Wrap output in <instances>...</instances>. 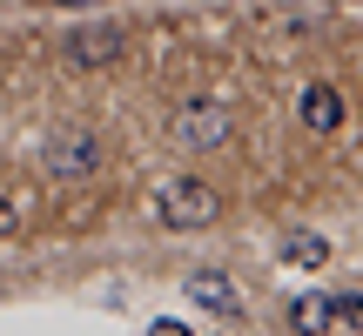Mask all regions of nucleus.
Segmentation results:
<instances>
[{
  "mask_svg": "<svg viewBox=\"0 0 363 336\" xmlns=\"http://www.w3.org/2000/svg\"><path fill=\"white\" fill-rule=\"evenodd\" d=\"M169 135H175V148H222L229 142V115H222L216 101H189V108H175V121H169Z\"/></svg>",
  "mask_w": 363,
  "mask_h": 336,
  "instance_id": "3",
  "label": "nucleus"
},
{
  "mask_svg": "<svg viewBox=\"0 0 363 336\" xmlns=\"http://www.w3.org/2000/svg\"><path fill=\"white\" fill-rule=\"evenodd\" d=\"M337 303V330H357L363 336V296H330Z\"/></svg>",
  "mask_w": 363,
  "mask_h": 336,
  "instance_id": "9",
  "label": "nucleus"
},
{
  "mask_svg": "<svg viewBox=\"0 0 363 336\" xmlns=\"http://www.w3.org/2000/svg\"><path fill=\"white\" fill-rule=\"evenodd\" d=\"M296 121H303L310 135H337V128H343V94L330 88V81H310V88L296 94Z\"/></svg>",
  "mask_w": 363,
  "mask_h": 336,
  "instance_id": "6",
  "label": "nucleus"
},
{
  "mask_svg": "<svg viewBox=\"0 0 363 336\" xmlns=\"http://www.w3.org/2000/svg\"><path fill=\"white\" fill-rule=\"evenodd\" d=\"M289 330H296V336H330V330H337V303H330V296H296V303H289Z\"/></svg>",
  "mask_w": 363,
  "mask_h": 336,
  "instance_id": "7",
  "label": "nucleus"
},
{
  "mask_svg": "<svg viewBox=\"0 0 363 336\" xmlns=\"http://www.w3.org/2000/svg\"><path fill=\"white\" fill-rule=\"evenodd\" d=\"M182 289H189V303L208 310V316H242V289H235V276H222V269H195Z\"/></svg>",
  "mask_w": 363,
  "mask_h": 336,
  "instance_id": "5",
  "label": "nucleus"
},
{
  "mask_svg": "<svg viewBox=\"0 0 363 336\" xmlns=\"http://www.w3.org/2000/svg\"><path fill=\"white\" fill-rule=\"evenodd\" d=\"M148 336H189V323H175V316H162V323L148 330Z\"/></svg>",
  "mask_w": 363,
  "mask_h": 336,
  "instance_id": "11",
  "label": "nucleus"
},
{
  "mask_svg": "<svg viewBox=\"0 0 363 336\" xmlns=\"http://www.w3.org/2000/svg\"><path fill=\"white\" fill-rule=\"evenodd\" d=\"M7 235H21V208H13L7 195H0V242H7Z\"/></svg>",
  "mask_w": 363,
  "mask_h": 336,
  "instance_id": "10",
  "label": "nucleus"
},
{
  "mask_svg": "<svg viewBox=\"0 0 363 336\" xmlns=\"http://www.w3.org/2000/svg\"><path fill=\"white\" fill-rule=\"evenodd\" d=\"M121 61H128V34L108 27V21L74 27V34L61 40V67L67 74H108V67H121Z\"/></svg>",
  "mask_w": 363,
  "mask_h": 336,
  "instance_id": "2",
  "label": "nucleus"
},
{
  "mask_svg": "<svg viewBox=\"0 0 363 336\" xmlns=\"http://www.w3.org/2000/svg\"><path fill=\"white\" fill-rule=\"evenodd\" d=\"M148 215L169 235H189V229H208V222L222 215V195H216V181H202V175H169L148 195Z\"/></svg>",
  "mask_w": 363,
  "mask_h": 336,
  "instance_id": "1",
  "label": "nucleus"
},
{
  "mask_svg": "<svg viewBox=\"0 0 363 336\" xmlns=\"http://www.w3.org/2000/svg\"><path fill=\"white\" fill-rule=\"evenodd\" d=\"M48 7H94V0H48Z\"/></svg>",
  "mask_w": 363,
  "mask_h": 336,
  "instance_id": "12",
  "label": "nucleus"
},
{
  "mask_svg": "<svg viewBox=\"0 0 363 336\" xmlns=\"http://www.w3.org/2000/svg\"><path fill=\"white\" fill-rule=\"evenodd\" d=\"M48 168L61 181H81V175H94L101 168V142H94V128H67V135H54V148H48Z\"/></svg>",
  "mask_w": 363,
  "mask_h": 336,
  "instance_id": "4",
  "label": "nucleus"
},
{
  "mask_svg": "<svg viewBox=\"0 0 363 336\" xmlns=\"http://www.w3.org/2000/svg\"><path fill=\"white\" fill-rule=\"evenodd\" d=\"M276 256H283V262H296V269H323V262H330V242H323V235H283V242H276Z\"/></svg>",
  "mask_w": 363,
  "mask_h": 336,
  "instance_id": "8",
  "label": "nucleus"
}]
</instances>
